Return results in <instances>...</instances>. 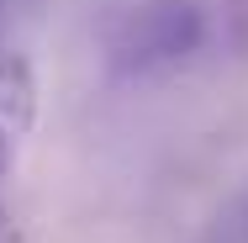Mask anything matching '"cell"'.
Segmentation results:
<instances>
[{
  "label": "cell",
  "instance_id": "obj_1",
  "mask_svg": "<svg viewBox=\"0 0 248 243\" xmlns=\"http://www.w3.org/2000/svg\"><path fill=\"white\" fill-rule=\"evenodd\" d=\"M201 32H206V21H201L196 0H143L122 16L116 37H111V64L127 74L169 69L201 48Z\"/></svg>",
  "mask_w": 248,
  "mask_h": 243
},
{
  "label": "cell",
  "instance_id": "obj_2",
  "mask_svg": "<svg viewBox=\"0 0 248 243\" xmlns=\"http://www.w3.org/2000/svg\"><path fill=\"white\" fill-rule=\"evenodd\" d=\"M37 122V74L27 58H0V185L11 180Z\"/></svg>",
  "mask_w": 248,
  "mask_h": 243
}]
</instances>
